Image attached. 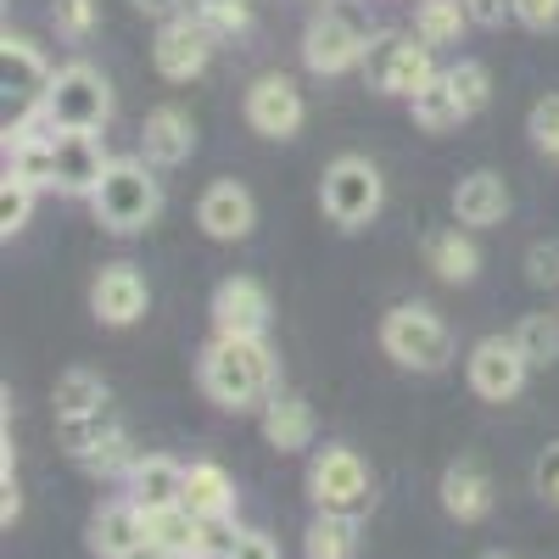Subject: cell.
I'll return each mask as SVG.
<instances>
[{
    "instance_id": "cell-42",
    "label": "cell",
    "mask_w": 559,
    "mask_h": 559,
    "mask_svg": "<svg viewBox=\"0 0 559 559\" xmlns=\"http://www.w3.org/2000/svg\"><path fill=\"white\" fill-rule=\"evenodd\" d=\"M464 7H471V17L481 28H498L503 17H515V0H464Z\"/></svg>"
},
{
    "instance_id": "cell-18",
    "label": "cell",
    "mask_w": 559,
    "mask_h": 559,
    "mask_svg": "<svg viewBox=\"0 0 559 559\" xmlns=\"http://www.w3.org/2000/svg\"><path fill=\"white\" fill-rule=\"evenodd\" d=\"M437 498H442V509H448V521H459V526H476V521H487V515H492V503H498L492 476L481 471L476 459H453L448 471H442Z\"/></svg>"
},
{
    "instance_id": "cell-33",
    "label": "cell",
    "mask_w": 559,
    "mask_h": 559,
    "mask_svg": "<svg viewBox=\"0 0 559 559\" xmlns=\"http://www.w3.org/2000/svg\"><path fill=\"white\" fill-rule=\"evenodd\" d=\"M34 185L28 179H17V174H7V179H0V236H23V229H28V218H34Z\"/></svg>"
},
{
    "instance_id": "cell-9",
    "label": "cell",
    "mask_w": 559,
    "mask_h": 559,
    "mask_svg": "<svg viewBox=\"0 0 559 559\" xmlns=\"http://www.w3.org/2000/svg\"><path fill=\"white\" fill-rule=\"evenodd\" d=\"M51 79H57V68L39 57V45L7 28V39H0V96H7V123L34 118L45 107V96H51Z\"/></svg>"
},
{
    "instance_id": "cell-22",
    "label": "cell",
    "mask_w": 559,
    "mask_h": 559,
    "mask_svg": "<svg viewBox=\"0 0 559 559\" xmlns=\"http://www.w3.org/2000/svg\"><path fill=\"white\" fill-rule=\"evenodd\" d=\"M419 258H426V269L442 280V286H471V280L481 274V247L471 241V229H464V224L431 229V236L419 241Z\"/></svg>"
},
{
    "instance_id": "cell-40",
    "label": "cell",
    "mask_w": 559,
    "mask_h": 559,
    "mask_svg": "<svg viewBox=\"0 0 559 559\" xmlns=\"http://www.w3.org/2000/svg\"><path fill=\"white\" fill-rule=\"evenodd\" d=\"M515 23H526L532 34L559 28V0H515Z\"/></svg>"
},
{
    "instance_id": "cell-21",
    "label": "cell",
    "mask_w": 559,
    "mask_h": 559,
    "mask_svg": "<svg viewBox=\"0 0 559 559\" xmlns=\"http://www.w3.org/2000/svg\"><path fill=\"white\" fill-rule=\"evenodd\" d=\"M84 537H90V554L96 559H129L140 543H146V515H140L129 498H112L90 515Z\"/></svg>"
},
{
    "instance_id": "cell-2",
    "label": "cell",
    "mask_w": 559,
    "mask_h": 559,
    "mask_svg": "<svg viewBox=\"0 0 559 559\" xmlns=\"http://www.w3.org/2000/svg\"><path fill=\"white\" fill-rule=\"evenodd\" d=\"M369 45H376V17H369L364 0H324L302 28V62L319 79H336L364 68Z\"/></svg>"
},
{
    "instance_id": "cell-29",
    "label": "cell",
    "mask_w": 559,
    "mask_h": 559,
    "mask_svg": "<svg viewBox=\"0 0 559 559\" xmlns=\"http://www.w3.org/2000/svg\"><path fill=\"white\" fill-rule=\"evenodd\" d=\"M134 442H129V431L123 426H112L107 437H96V442H90L73 464H79V471H90V476H102V481H123L129 471H134Z\"/></svg>"
},
{
    "instance_id": "cell-37",
    "label": "cell",
    "mask_w": 559,
    "mask_h": 559,
    "mask_svg": "<svg viewBox=\"0 0 559 559\" xmlns=\"http://www.w3.org/2000/svg\"><path fill=\"white\" fill-rule=\"evenodd\" d=\"M57 426H62V448L79 459L90 442H96V437H107L112 426H118V419L112 414H90V419H57Z\"/></svg>"
},
{
    "instance_id": "cell-6",
    "label": "cell",
    "mask_w": 559,
    "mask_h": 559,
    "mask_svg": "<svg viewBox=\"0 0 559 559\" xmlns=\"http://www.w3.org/2000/svg\"><path fill=\"white\" fill-rule=\"evenodd\" d=\"M381 202H386V179H381L376 163L358 157V152H342L331 168L319 174V207H324V218H331L336 229L376 224Z\"/></svg>"
},
{
    "instance_id": "cell-35",
    "label": "cell",
    "mask_w": 559,
    "mask_h": 559,
    "mask_svg": "<svg viewBox=\"0 0 559 559\" xmlns=\"http://www.w3.org/2000/svg\"><path fill=\"white\" fill-rule=\"evenodd\" d=\"M448 73V84H453V96L464 102V112H481L487 107V96H492V73L481 68V62H453V68H442Z\"/></svg>"
},
{
    "instance_id": "cell-1",
    "label": "cell",
    "mask_w": 559,
    "mask_h": 559,
    "mask_svg": "<svg viewBox=\"0 0 559 559\" xmlns=\"http://www.w3.org/2000/svg\"><path fill=\"white\" fill-rule=\"evenodd\" d=\"M197 386L224 414L263 408L280 392V358H274L269 336H224V331H213V342L197 358Z\"/></svg>"
},
{
    "instance_id": "cell-26",
    "label": "cell",
    "mask_w": 559,
    "mask_h": 559,
    "mask_svg": "<svg viewBox=\"0 0 559 559\" xmlns=\"http://www.w3.org/2000/svg\"><path fill=\"white\" fill-rule=\"evenodd\" d=\"M107 381L96 376V369H84V364H73V369H62L57 376V419H90V414H107Z\"/></svg>"
},
{
    "instance_id": "cell-36",
    "label": "cell",
    "mask_w": 559,
    "mask_h": 559,
    "mask_svg": "<svg viewBox=\"0 0 559 559\" xmlns=\"http://www.w3.org/2000/svg\"><path fill=\"white\" fill-rule=\"evenodd\" d=\"M526 134H532V146H537V152L559 157V96H543V102L532 107V118H526Z\"/></svg>"
},
{
    "instance_id": "cell-3",
    "label": "cell",
    "mask_w": 559,
    "mask_h": 559,
    "mask_svg": "<svg viewBox=\"0 0 559 559\" xmlns=\"http://www.w3.org/2000/svg\"><path fill=\"white\" fill-rule=\"evenodd\" d=\"M96 207V224L107 236H140V229H152L157 213H163V179L146 157H112L102 191L90 197Z\"/></svg>"
},
{
    "instance_id": "cell-19",
    "label": "cell",
    "mask_w": 559,
    "mask_h": 559,
    "mask_svg": "<svg viewBox=\"0 0 559 559\" xmlns=\"http://www.w3.org/2000/svg\"><path fill=\"white\" fill-rule=\"evenodd\" d=\"M258 426H263V442H269L274 453H302V448H313V431H319L308 397L292 392V386H280V392L258 408Z\"/></svg>"
},
{
    "instance_id": "cell-5",
    "label": "cell",
    "mask_w": 559,
    "mask_h": 559,
    "mask_svg": "<svg viewBox=\"0 0 559 559\" xmlns=\"http://www.w3.org/2000/svg\"><path fill=\"white\" fill-rule=\"evenodd\" d=\"M308 498L324 515H358L364 521L369 509H376V476H369L364 453L347 448V442L319 448L308 459Z\"/></svg>"
},
{
    "instance_id": "cell-14",
    "label": "cell",
    "mask_w": 559,
    "mask_h": 559,
    "mask_svg": "<svg viewBox=\"0 0 559 559\" xmlns=\"http://www.w3.org/2000/svg\"><path fill=\"white\" fill-rule=\"evenodd\" d=\"M213 331L224 336H269V319H274V302L269 292L258 286L252 274H229L213 286Z\"/></svg>"
},
{
    "instance_id": "cell-11",
    "label": "cell",
    "mask_w": 559,
    "mask_h": 559,
    "mask_svg": "<svg viewBox=\"0 0 559 559\" xmlns=\"http://www.w3.org/2000/svg\"><path fill=\"white\" fill-rule=\"evenodd\" d=\"M213 51H218V39L202 28L197 12H179V17L157 23L152 62H157V73H163L168 84H191V79H202L207 62H213Z\"/></svg>"
},
{
    "instance_id": "cell-44",
    "label": "cell",
    "mask_w": 559,
    "mask_h": 559,
    "mask_svg": "<svg viewBox=\"0 0 559 559\" xmlns=\"http://www.w3.org/2000/svg\"><path fill=\"white\" fill-rule=\"evenodd\" d=\"M481 559H515V554H503V548H492V554H481Z\"/></svg>"
},
{
    "instance_id": "cell-10",
    "label": "cell",
    "mask_w": 559,
    "mask_h": 559,
    "mask_svg": "<svg viewBox=\"0 0 559 559\" xmlns=\"http://www.w3.org/2000/svg\"><path fill=\"white\" fill-rule=\"evenodd\" d=\"M526 376H532V364L515 347V336H481L471 347V358H464V381H471V392L481 403H515Z\"/></svg>"
},
{
    "instance_id": "cell-27",
    "label": "cell",
    "mask_w": 559,
    "mask_h": 559,
    "mask_svg": "<svg viewBox=\"0 0 559 559\" xmlns=\"http://www.w3.org/2000/svg\"><path fill=\"white\" fill-rule=\"evenodd\" d=\"M471 7L464 0H419L414 7V39H426L431 51H442V45H459L464 28H471Z\"/></svg>"
},
{
    "instance_id": "cell-13",
    "label": "cell",
    "mask_w": 559,
    "mask_h": 559,
    "mask_svg": "<svg viewBox=\"0 0 559 559\" xmlns=\"http://www.w3.org/2000/svg\"><path fill=\"white\" fill-rule=\"evenodd\" d=\"M146 308H152V286L134 263H107L90 280V313H96L107 331H129L134 319H146Z\"/></svg>"
},
{
    "instance_id": "cell-7",
    "label": "cell",
    "mask_w": 559,
    "mask_h": 559,
    "mask_svg": "<svg viewBox=\"0 0 559 559\" xmlns=\"http://www.w3.org/2000/svg\"><path fill=\"white\" fill-rule=\"evenodd\" d=\"M39 118L51 123L57 134H68V129L102 134L107 118H112V84H107V73H102V68H90V62H68V68H57L51 96H45Z\"/></svg>"
},
{
    "instance_id": "cell-39",
    "label": "cell",
    "mask_w": 559,
    "mask_h": 559,
    "mask_svg": "<svg viewBox=\"0 0 559 559\" xmlns=\"http://www.w3.org/2000/svg\"><path fill=\"white\" fill-rule=\"evenodd\" d=\"M526 280L532 286H559V241H537L526 252Z\"/></svg>"
},
{
    "instance_id": "cell-28",
    "label": "cell",
    "mask_w": 559,
    "mask_h": 559,
    "mask_svg": "<svg viewBox=\"0 0 559 559\" xmlns=\"http://www.w3.org/2000/svg\"><path fill=\"white\" fill-rule=\"evenodd\" d=\"M408 112H414V123L426 129V134H448V129H459L464 118H471V112H464V102L453 96L448 73H437L426 90H419V96L408 102Z\"/></svg>"
},
{
    "instance_id": "cell-32",
    "label": "cell",
    "mask_w": 559,
    "mask_h": 559,
    "mask_svg": "<svg viewBox=\"0 0 559 559\" xmlns=\"http://www.w3.org/2000/svg\"><path fill=\"white\" fill-rule=\"evenodd\" d=\"M191 12L213 39H241L252 34V0H191Z\"/></svg>"
},
{
    "instance_id": "cell-4",
    "label": "cell",
    "mask_w": 559,
    "mask_h": 559,
    "mask_svg": "<svg viewBox=\"0 0 559 559\" xmlns=\"http://www.w3.org/2000/svg\"><path fill=\"white\" fill-rule=\"evenodd\" d=\"M381 353L397 369H414V376H442L453 364V331L437 308L397 302V308L381 313Z\"/></svg>"
},
{
    "instance_id": "cell-31",
    "label": "cell",
    "mask_w": 559,
    "mask_h": 559,
    "mask_svg": "<svg viewBox=\"0 0 559 559\" xmlns=\"http://www.w3.org/2000/svg\"><path fill=\"white\" fill-rule=\"evenodd\" d=\"M509 336H515V347L526 353V364H532V369L559 364V319H554V313H526Z\"/></svg>"
},
{
    "instance_id": "cell-25",
    "label": "cell",
    "mask_w": 559,
    "mask_h": 559,
    "mask_svg": "<svg viewBox=\"0 0 559 559\" xmlns=\"http://www.w3.org/2000/svg\"><path fill=\"white\" fill-rule=\"evenodd\" d=\"M358 543H364V521L358 515H324V509H313V521L302 532V554L308 559H358Z\"/></svg>"
},
{
    "instance_id": "cell-24",
    "label": "cell",
    "mask_w": 559,
    "mask_h": 559,
    "mask_svg": "<svg viewBox=\"0 0 559 559\" xmlns=\"http://www.w3.org/2000/svg\"><path fill=\"white\" fill-rule=\"evenodd\" d=\"M185 509L202 521H236V476L213 459L185 464Z\"/></svg>"
},
{
    "instance_id": "cell-8",
    "label": "cell",
    "mask_w": 559,
    "mask_h": 559,
    "mask_svg": "<svg viewBox=\"0 0 559 559\" xmlns=\"http://www.w3.org/2000/svg\"><path fill=\"white\" fill-rule=\"evenodd\" d=\"M437 73H442L437 51L426 39H414V34H376V45H369V57H364L369 90H381V96H403V102H414Z\"/></svg>"
},
{
    "instance_id": "cell-15",
    "label": "cell",
    "mask_w": 559,
    "mask_h": 559,
    "mask_svg": "<svg viewBox=\"0 0 559 559\" xmlns=\"http://www.w3.org/2000/svg\"><path fill=\"white\" fill-rule=\"evenodd\" d=\"M197 224L207 241H247L258 224V202L241 179H213L197 197Z\"/></svg>"
},
{
    "instance_id": "cell-17",
    "label": "cell",
    "mask_w": 559,
    "mask_h": 559,
    "mask_svg": "<svg viewBox=\"0 0 559 559\" xmlns=\"http://www.w3.org/2000/svg\"><path fill=\"white\" fill-rule=\"evenodd\" d=\"M123 498L140 509V515L185 503V464L168 459V453H140V459H134V471L123 476Z\"/></svg>"
},
{
    "instance_id": "cell-43",
    "label": "cell",
    "mask_w": 559,
    "mask_h": 559,
    "mask_svg": "<svg viewBox=\"0 0 559 559\" xmlns=\"http://www.w3.org/2000/svg\"><path fill=\"white\" fill-rule=\"evenodd\" d=\"M129 7H134L140 17H157V23H168V17H179V12H191V0H129Z\"/></svg>"
},
{
    "instance_id": "cell-30",
    "label": "cell",
    "mask_w": 559,
    "mask_h": 559,
    "mask_svg": "<svg viewBox=\"0 0 559 559\" xmlns=\"http://www.w3.org/2000/svg\"><path fill=\"white\" fill-rule=\"evenodd\" d=\"M146 543H152L163 559H191L197 515H191L185 503H174V509H152V515H146Z\"/></svg>"
},
{
    "instance_id": "cell-38",
    "label": "cell",
    "mask_w": 559,
    "mask_h": 559,
    "mask_svg": "<svg viewBox=\"0 0 559 559\" xmlns=\"http://www.w3.org/2000/svg\"><path fill=\"white\" fill-rule=\"evenodd\" d=\"M532 487H537V498H543L548 509H559V442H548V448L537 453V464H532Z\"/></svg>"
},
{
    "instance_id": "cell-23",
    "label": "cell",
    "mask_w": 559,
    "mask_h": 559,
    "mask_svg": "<svg viewBox=\"0 0 559 559\" xmlns=\"http://www.w3.org/2000/svg\"><path fill=\"white\" fill-rule=\"evenodd\" d=\"M453 218H459L464 229H492V224H503V218H509V185H503V174H492V168L464 174V179L453 185Z\"/></svg>"
},
{
    "instance_id": "cell-12",
    "label": "cell",
    "mask_w": 559,
    "mask_h": 559,
    "mask_svg": "<svg viewBox=\"0 0 559 559\" xmlns=\"http://www.w3.org/2000/svg\"><path fill=\"white\" fill-rule=\"evenodd\" d=\"M241 112H247L252 134H263V140H292V134L302 129V118H308V102H302V90H297L292 73H258V79L247 84Z\"/></svg>"
},
{
    "instance_id": "cell-34",
    "label": "cell",
    "mask_w": 559,
    "mask_h": 559,
    "mask_svg": "<svg viewBox=\"0 0 559 559\" xmlns=\"http://www.w3.org/2000/svg\"><path fill=\"white\" fill-rule=\"evenodd\" d=\"M51 28L68 45H84L90 34L102 28V0H51Z\"/></svg>"
},
{
    "instance_id": "cell-20",
    "label": "cell",
    "mask_w": 559,
    "mask_h": 559,
    "mask_svg": "<svg viewBox=\"0 0 559 559\" xmlns=\"http://www.w3.org/2000/svg\"><path fill=\"white\" fill-rule=\"evenodd\" d=\"M191 152H197V123H191V112L152 107V112H146V129H140V157H146L152 168H179V163H191Z\"/></svg>"
},
{
    "instance_id": "cell-41",
    "label": "cell",
    "mask_w": 559,
    "mask_h": 559,
    "mask_svg": "<svg viewBox=\"0 0 559 559\" xmlns=\"http://www.w3.org/2000/svg\"><path fill=\"white\" fill-rule=\"evenodd\" d=\"M229 559H286V554H280V543L269 532H241L236 548H229Z\"/></svg>"
},
{
    "instance_id": "cell-16",
    "label": "cell",
    "mask_w": 559,
    "mask_h": 559,
    "mask_svg": "<svg viewBox=\"0 0 559 559\" xmlns=\"http://www.w3.org/2000/svg\"><path fill=\"white\" fill-rule=\"evenodd\" d=\"M107 168H112V157L102 146V134H90V129L57 134V185H51V191H62V197H96Z\"/></svg>"
}]
</instances>
